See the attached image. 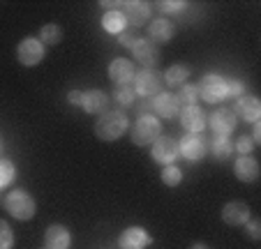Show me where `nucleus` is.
I'll use <instances>...</instances> for the list:
<instances>
[{
	"mask_svg": "<svg viewBox=\"0 0 261 249\" xmlns=\"http://www.w3.org/2000/svg\"><path fill=\"white\" fill-rule=\"evenodd\" d=\"M233 173L241 182H256L259 178V161L252 155H241L233 161Z\"/></svg>",
	"mask_w": 261,
	"mask_h": 249,
	"instance_id": "nucleus-20",
	"label": "nucleus"
},
{
	"mask_svg": "<svg viewBox=\"0 0 261 249\" xmlns=\"http://www.w3.org/2000/svg\"><path fill=\"white\" fill-rule=\"evenodd\" d=\"M162 78H164V83H167L169 88H180V86H185L188 78H190V67L188 65H182V63H176L162 74Z\"/></svg>",
	"mask_w": 261,
	"mask_h": 249,
	"instance_id": "nucleus-22",
	"label": "nucleus"
},
{
	"mask_svg": "<svg viewBox=\"0 0 261 249\" xmlns=\"http://www.w3.org/2000/svg\"><path fill=\"white\" fill-rule=\"evenodd\" d=\"M109 78L116 83V86H129L134 78V74H137V69H134L132 60L127 58H114L111 63H109V69H107Z\"/></svg>",
	"mask_w": 261,
	"mask_h": 249,
	"instance_id": "nucleus-17",
	"label": "nucleus"
},
{
	"mask_svg": "<svg viewBox=\"0 0 261 249\" xmlns=\"http://www.w3.org/2000/svg\"><path fill=\"white\" fill-rule=\"evenodd\" d=\"M178 118H180V125L182 129L188 134H199L206 129V111H203L199 104H194V106H182L180 113H178Z\"/></svg>",
	"mask_w": 261,
	"mask_h": 249,
	"instance_id": "nucleus-12",
	"label": "nucleus"
},
{
	"mask_svg": "<svg viewBox=\"0 0 261 249\" xmlns=\"http://www.w3.org/2000/svg\"><path fill=\"white\" fill-rule=\"evenodd\" d=\"M102 28L107 30L109 35H116L118 37L123 30H127V19H125L123 12H104L102 16Z\"/></svg>",
	"mask_w": 261,
	"mask_h": 249,
	"instance_id": "nucleus-23",
	"label": "nucleus"
},
{
	"mask_svg": "<svg viewBox=\"0 0 261 249\" xmlns=\"http://www.w3.org/2000/svg\"><path fill=\"white\" fill-rule=\"evenodd\" d=\"M178 155L188 161H199L206 155V141L199 134H185L178 141Z\"/></svg>",
	"mask_w": 261,
	"mask_h": 249,
	"instance_id": "nucleus-15",
	"label": "nucleus"
},
{
	"mask_svg": "<svg viewBox=\"0 0 261 249\" xmlns=\"http://www.w3.org/2000/svg\"><path fill=\"white\" fill-rule=\"evenodd\" d=\"M129 136H132V143L139 148L153 146L160 136H162V120L155 118L153 113H146V116H139L134 120L132 129H129Z\"/></svg>",
	"mask_w": 261,
	"mask_h": 249,
	"instance_id": "nucleus-2",
	"label": "nucleus"
},
{
	"mask_svg": "<svg viewBox=\"0 0 261 249\" xmlns=\"http://www.w3.org/2000/svg\"><path fill=\"white\" fill-rule=\"evenodd\" d=\"M180 102H178L176 93H160L153 97L150 102V111H153L155 118H162V120H171V118H178L180 113Z\"/></svg>",
	"mask_w": 261,
	"mask_h": 249,
	"instance_id": "nucleus-9",
	"label": "nucleus"
},
{
	"mask_svg": "<svg viewBox=\"0 0 261 249\" xmlns=\"http://www.w3.org/2000/svg\"><path fill=\"white\" fill-rule=\"evenodd\" d=\"M16 178V166L14 161L5 159V157H0V189L3 187H10Z\"/></svg>",
	"mask_w": 261,
	"mask_h": 249,
	"instance_id": "nucleus-28",
	"label": "nucleus"
},
{
	"mask_svg": "<svg viewBox=\"0 0 261 249\" xmlns=\"http://www.w3.org/2000/svg\"><path fill=\"white\" fill-rule=\"evenodd\" d=\"M158 7L162 14H180L182 10H188V3L185 0H162Z\"/></svg>",
	"mask_w": 261,
	"mask_h": 249,
	"instance_id": "nucleus-31",
	"label": "nucleus"
},
{
	"mask_svg": "<svg viewBox=\"0 0 261 249\" xmlns=\"http://www.w3.org/2000/svg\"><path fill=\"white\" fill-rule=\"evenodd\" d=\"M67 102L72 106H81V90H69L67 93Z\"/></svg>",
	"mask_w": 261,
	"mask_h": 249,
	"instance_id": "nucleus-36",
	"label": "nucleus"
},
{
	"mask_svg": "<svg viewBox=\"0 0 261 249\" xmlns=\"http://www.w3.org/2000/svg\"><path fill=\"white\" fill-rule=\"evenodd\" d=\"M245 95V83L238 81V78H231V81H227V97L231 99H238Z\"/></svg>",
	"mask_w": 261,
	"mask_h": 249,
	"instance_id": "nucleus-34",
	"label": "nucleus"
},
{
	"mask_svg": "<svg viewBox=\"0 0 261 249\" xmlns=\"http://www.w3.org/2000/svg\"><path fill=\"white\" fill-rule=\"evenodd\" d=\"M46 56V46L42 44L37 37H25L19 42L16 46V58L23 67H35V65H40Z\"/></svg>",
	"mask_w": 261,
	"mask_h": 249,
	"instance_id": "nucleus-6",
	"label": "nucleus"
},
{
	"mask_svg": "<svg viewBox=\"0 0 261 249\" xmlns=\"http://www.w3.org/2000/svg\"><path fill=\"white\" fill-rule=\"evenodd\" d=\"M114 99H116V104L120 106V111H125V108H129V106L137 104V93H134L132 86H116Z\"/></svg>",
	"mask_w": 261,
	"mask_h": 249,
	"instance_id": "nucleus-25",
	"label": "nucleus"
},
{
	"mask_svg": "<svg viewBox=\"0 0 261 249\" xmlns=\"http://www.w3.org/2000/svg\"><path fill=\"white\" fill-rule=\"evenodd\" d=\"M127 132H129V118L120 108H114V111L109 108L95 122V136L102 139V141H118Z\"/></svg>",
	"mask_w": 261,
	"mask_h": 249,
	"instance_id": "nucleus-1",
	"label": "nucleus"
},
{
	"mask_svg": "<svg viewBox=\"0 0 261 249\" xmlns=\"http://www.w3.org/2000/svg\"><path fill=\"white\" fill-rule=\"evenodd\" d=\"M211 155L215 157L217 161H227L229 157L233 155V143L229 136H215L211 141Z\"/></svg>",
	"mask_w": 261,
	"mask_h": 249,
	"instance_id": "nucleus-24",
	"label": "nucleus"
},
{
	"mask_svg": "<svg viewBox=\"0 0 261 249\" xmlns=\"http://www.w3.org/2000/svg\"><path fill=\"white\" fill-rule=\"evenodd\" d=\"M139 42V33H137V28H127V30H123V33L118 35V44L123 46V49H129L132 51V46Z\"/></svg>",
	"mask_w": 261,
	"mask_h": 249,
	"instance_id": "nucleus-33",
	"label": "nucleus"
},
{
	"mask_svg": "<svg viewBox=\"0 0 261 249\" xmlns=\"http://www.w3.org/2000/svg\"><path fill=\"white\" fill-rule=\"evenodd\" d=\"M222 219L229 226H245L252 219L250 205L243 203V201H229L224 208H222Z\"/></svg>",
	"mask_w": 261,
	"mask_h": 249,
	"instance_id": "nucleus-16",
	"label": "nucleus"
},
{
	"mask_svg": "<svg viewBox=\"0 0 261 249\" xmlns=\"http://www.w3.org/2000/svg\"><path fill=\"white\" fill-rule=\"evenodd\" d=\"M250 139L254 143H261V122L256 120V122H252V134H250Z\"/></svg>",
	"mask_w": 261,
	"mask_h": 249,
	"instance_id": "nucleus-37",
	"label": "nucleus"
},
{
	"mask_svg": "<svg viewBox=\"0 0 261 249\" xmlns=\"http://www.w3.org/2000/svg\"><path fill=\"white\" fill-rule=\"evenodd\" d=\"M109 104H111V97L109 93L99 88H90V90H84L81 93V108L90 116H102V113L109 111Z\"/></svg>",
	"mask_w": 261,
	"mask_h": 249,
	"instance_id": "nucleus-11",
	"label": "nucleus"
},
{
	"mask_svg": "<svg viewBox=\"0 0 261 249\" xmlns=\"http://www.w3.org/2000/svg\"><path fill=\"white\" fill-rule=\"evenodd\" d=\"M256 148V143L250 139V134H243V136L236 139V143H233V150L238 152V155H252Z\"/></svg>",
	"mask_w": 261,
	"mask_h": 249,
	"instance_id": "nucleus-32",
	"label": "nucleus"
},
{
	"mask_svg": "<svg viewBox=\"0 0 261 249\" xmlns=\"http://www.w3.org/2000/svg\"><path fill=\"white\" fill-rule=\"evenodd\" d=\"M199 99L206 104H217L227 97V78L220 76V74L211 72L199 81Z\"/></svg>",
	"mask_w": 261,
	"mask_h": 249,
	"instance_id": "nucleus-4",
	"label": "nucleus"
},
{
	"mask_svg": "<svg viewBox=\"0 0 261 249\" xmlns=\"http://www.w3.org/2000/svg\"><path fill=\"white\" fill-rule=\"evenodd\" d=\"M150 242H153V238L143 226H127L118 238L120 249H146Z\"/></svg>",
	"mask_w": 261,
	"mask_h": 249,
	"instance_id": "nucleus-14",
	"label": "nucleus"
},
{
	"mask_svg": "<svg viewBox=\"0 0 261 249\" xmlns=\"http://www.w3.org/2000/svg\"><path fill=\"white\" fill-rule=\"evenodd\" d=\"M192 249H208V244H203V242H194V244H192Z\"/></svg>",
	"mask_w": 261,
	"mask_h": 249,
	"instance_id": "nucleus-39",
	"label": "nucleus"
},
{
	"mask_svg": "<svg viewBox=\"0 0 261 249\" xmlns=\"http://www.w3.org/2000/svg\"><path fill=\"white\" fill-rule=\"evenodd\" d=\"M5 210L10 212L14 219L19 222H28L35 217V210H37V203L35 199L28 194L25 189H14L5 196Z\"/></svg>",
	"mask_w": 261,
	"mask_h": 249,
	"instance_id": "nucleus-3",
	"label": "nucleus"
},
{
	"mask_svg": "<svg viewBox=\"0 0 261 249\" xmlns=\"http://www.w3.org/2000/svg\"><path fill=\"white\" fill-rule=\"evenodd\" d=\"M132 81H134V86H132L134 93L141 95V97H146V99L160 95L162 88H164V78L158 69H141V72L134 74Z\"/></svg>",
	"mask_w": 261,
	"mask_h": 249,
	"instance_id": "nucleus-5",
	"label": "nucleus"
},
{
	"mask_svg": "<svg viewBox=\"0 0 261 249\" xmlns=\"http://www.w3.org/2000/svg\"><path fill=\"white\" fill-rule=\"evenodd\" d=\"M162 182L167 187H178L182 182V171L178 169L176 164H169V166H162Z\"/></svg>",
	"mask_w": 261,
	"mask_h": 249,
	"instance_id": "nucleus-29",
	"label": "nucleus"
},
{
	"mask_svg": "<svg viewBox=\"0 0 261 249\" xmlns=\"http://www.w3.org/2000/svg\"><path fill=\"white\" fill-rule=\"evenodd\" d=\"M176 97H178V102H180V106H194V104L199 102V88L194 83H185V86L178 88Z\"/></svg>",
	"mask_w": 261,
	"mask_h": 249,
	"instance_id": "nucleus-27",
	"label": "nucleus"
},
{
	"mask_svg": "<svg viewBox=\"0 0 261 249\" xmlns=\"http://www.w3.org/2000/svg\"><path fill=\"white\" fill-rule=\"evenodd\" d=\"M123 14L127 19V25L132 23V28H139V25H146L150 21V14H153V7L150 3H143V0H127L123 5Z\"/></svg>",
	"mask_w": 261,
	"mask_h": 249,
	"instance_id": "nucleus-13",
	"label": "nucleus"
},
{
	"mask_svg": "<svg viewBox=\"0 0 261 249\" xmlns=\"http://www.w3.org/2000/svg\"><path fill=\"white\" fill-rule=\"evenodd\" d=\"M233 113L236 118H243L245 122H256L261 118V102L256 95H243L233 104Z\"/></svg>",
	"mask_w": 261,
	"mask_h": 249,
	"instance_id": "nucleus-18",
	"label": "nucleus"
},
{
	"mask_svg": "<svg viewBox=\"0 0 261 249\" xmlns=\"http://www.w3.org/2000/svg\"><path fill=\"white\" fill-rule=\"evenodd\" d=\"M134 106H137L139 116H146V113H150V102H141V104H134Z\"/></svg>",
	"mask_w": 261,
	"mask_h": 249,
	"instance_id": "nucleus-38",
	"label": "nucleus"
},
{
	"mask_svg": "<svg viewBox=\"0 0 261 249\" xmlns=\"http://www.w3.org/2000/svg\"><path fill=\"white\" fill-rule=\"evenodd\" d=\"M44 244L46 249H69L72 244V233L63 224H51L44 231Z\"/></svg>",
	"mask_w": 261,
	"mask_h": 249,
	"instance_id": "nucleus-19",
	"label": "nucleus"
},
{
	"mask_svg": "<svg viewBox=\"0 0 261 249\" xmlns=\"http://www.w3.org/2000/svg\"><path fill=\"white\" fill-rule=\"evenodd\" d=\"M150 155H153V161H158L160 166L176 164V159L180 157L178 155V141L173 136H160L150 146Z\"/></svg>",
	"mask_w": 261,
	"mask_h": 249,
	"instance_id": "nucleus-10",
	"label": "nucleus"
},
{
	"mask_svg": "<svg viewBox=\"0 0 261 249\" xmlns=\"http://www.w3.org/2000/svg\"><path fill=\"white\" fill-rule=\"evenodd\" d=\"M0 249H14V231L5 219H0Z\"/></svg>",
	"mask_w": 261,
	"mask_h": 249,
	"instance_id": "nucleus-30",
	"label": "nucleus"
},
{
	"mask_svg": "<svg viewBox=\"0 0 261 249\" xmlns=\"http://www.w3.org/2000/svg\"><path fill=\"white\" fill-rule=\"evenodd\" d=\"M208 127L215 132V136H229L233 129L238 127V118L233 113V108L220 106L208 116Z\"/></svg>",
	"mask_w": 261,
	"mask_h": 249,
	"instance_id": "nucleus-7",
	"label": "nucleus"
},
{
	"mask_svg": "<svg viewBox=\"0 0 261 249\" xmlns=\"http://www.w3.org/2000/svg\"><path fill=\"white\" fill-rule=\"evenodd\" d=\"M173 35H176V25L169 19H153L148 23V39L153 44H164V42L173 39Z\"/></svg>",
	"mask_w": 261,
	"mask_h": 249,
	"instance_id": "nucleus-21",
	"label": "nucleus"
},
{
	"mask_svg": "<svg viewBox=\"0 0 261 249\" xmlns=\"http://www.w3.org/2000/svg\"><path fill=\"white\" fill-rule=\"evenodd\" d=\"M245 233L250 240H261V222L259 219H250L245 224Z\"/></svg>",
	"mask_w": 261,
	"mask_h": 249,
	"instance_id": "nucleus-35",
	"label": "nucleus"
},
{
	"mask_svg": "<svg viewBox=\"0 0 261 249\" xmlns=\"http://www.w3.org/2000/svg\"><path fill=\"white\" fill-rule=\"evenodd\" d=\"M44 46H51V44H58L63 39V28L58 23H46L40 28V37H37Z\"/></svg>",
	"mask_w": 261,
	"mask_h": 249,
	"instance_id": "nucleus-26",
	"label": "nucleus"
},
{
	"mask_svg": "<svg viewBox=\"0 0 261 249\" xmlns=\"http://www.w3.org/2000/svg\"><path fill=\"white\" fill-rule=\"evenodd\" d=\"M132 56L139 65H143V69H155V65L162 58V51L148 37H139V42L132 46Z\"/></svg>",
	"mask_w": 261,
	"mask_h": 249,
	"instance_id": "nucleus-8",
	"label": "nucleus"
}]
</instances>
